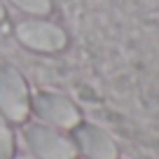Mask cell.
<instances>
[{"mask_svg": "<svg viewBox=\"0 0 159 159\" xmlns=\"http://www.w3.org/2000/svg\"><path fill=\"white\" fill-rule=\"evenodd\" d=\"M75 145L89 159H117V145L101 126L94 124H77L75 126Z\"/></svg>", "mask_w": 159, "mask_h": 159, "instance_id": "cell-5", "label": "cell"}, {"mask_svg": "<svg viewBox=\"0 0 159 159\" xmlns=\"http://www.w3.org/2000/svg\"><path fill=\"white\" fill-rule=\"evenodd\" d=\"M14 157V136L10 129L0 126V159H12Z\"/></svg>", "mask_w": 159, "mask_h": 159, "instance_id": "cell-6", "label": "cell"}, {"mask_svg": "<svg viewBox=\"0 0 159 159\" xmlns=\"http://www.w3.org/2000/svg\"><path fill=\"white\" fill-rule=\"evenodd\" d=\"M16 38L26 47L38 52H59L68 42L63 30L54 24H47V21H24V24H19Z\"/></svg>", "mask_w": 159, "mask_h": 159, "instance_id": "cell-3", "label": "cell"}, {"mask_svg": "<svg viewBox=\"0 0 159 159\" xmlns=\"http://www.w3.org/2000/svg\"><path fill=\"white\" fill-rule=\"evenodd\" d=\"M26 140L30 150L42 159H77V145L75 140L61 136L59 131L47 126H28Z\"/></svg>", "mask_w": 159, "mask_h": 159, "instance_id": "cell-2", "label": "cell"}, {"mask_svg": "<svg viewBox=\"0 0 159 159\" xmlns=\"http://www.w3.org/2000/svg\"><path fill=\"white\" fill-rule=\"evenodd\" d=\"M0 110L12 122H24L30 110L24 77L19 75V70L10 68V66L0 73Z\"/></svg>", "mask_w": 159, "mask_h": 159, "instance_id": "cell-1", "label": "cell"}, {"mask_svg": "<svg viewBox=\"0 0 159 159\" xmlns=\"http://www.w3.org/2000/svg\"><path fill=\"white\" fill-rule=\"evenodd\" d=\"M19 7H24L26 12H33V14H45V12H49L52 2L49 0H14Z\"/></svg>", "mask_w": 159, "mask_h": 159, "instance_id": "cell-7", "label": "cell"}, {"mask_svg": "<svg viewBox=\"0 0 159 159\" xmlns=\"http://www.w3.org/2000/svg\"><path fill=\"white\" fill-rule=\"evenodd\" d=\"M33 110L40 117L61 129H75L80 124V112L73 101L59 94H40L33 101Z\"/></svg>", "mask_w": 159, "mask_h": 159, "instance_id": "cell-4", "label": "cell"}, {"mask_svg": "<svg viewBox=\"0 0 159 159\" xmlns=\"http://www.w3.org/2000/svg\"><path fill=\"white\" fill-rule=\"evenodd\" d=\"M21 159H28V157H21Z\"/></svg>", "mask_w": 159, "mask_h": 159, "instance_id": "cell-9", "label": "cell"}, {"mask_svg": "<svg viewBox=\"0 0 159 159\" xmlns=\"http://www.w3.org/2000/svg\"><path fill=\"white\" fill-rule=\"evenodd\" d=\"M2 16H5V10H2V5H0V21H2Z\"/></svg>", "mask_w": 159, "mask_h": 159, "instance_id": "cell-8", "label": "cell"}]
</instances>
